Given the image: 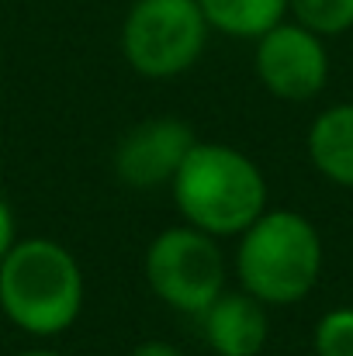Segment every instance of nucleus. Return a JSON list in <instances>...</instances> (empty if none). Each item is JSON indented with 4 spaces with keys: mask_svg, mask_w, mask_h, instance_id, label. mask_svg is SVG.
Returning a JSON list of instances; mask_svg holds the SVG:
<instances>
[{
    "mask_svg": "<svg viewBox=\"0 0 353 356\" xmlns=\"http://www.w3.org/2000/svg\"><path fill=\"white\" fill-rule=\"evenodd\" d=\"M0 312L28 336H63L84 312V270L56 238H17L0 259Z\"/></svg>",
    "mask_w": 353,
    "mask_h": 356,
    "instance_id": "obj_1",
    "label": "nucleus"
},
{
    "mask_svg": "<svg viewBox=\"0 0 353 356\" xmlns=\"http://www.w3.org/2000/svg\"><path fill=\"white\" fill-rule=\"evenodd\" d=\"M170 191L184 225L215 238H239L267 211V180L260 166L222 142H194Z\"/></svg>",
    "mask_w": 353,
    "mask_h": 356,
    "instance_id": "obj_2",
    "label": "nucleus"
},
{
    "mask_svg": "<svg viewBox=\"0 0 353 356\" xmlns=\"http://www.w3.org/2000/svg\"><path fill=\"white\" fill-rule=\"evenodd\" d=\"M322 238L315 225L288 208H267L235 245V277L263 305H298L319 280Z\"/></svg>",
    "mask_w": 353,
    "mask_h": 356,
    "instance_id": "obj_3",
    "label": "nucleus"
},
{
    "mask_svg": "<svg viewBox=\"0 0 353 356\" xmlns=\"http://www.w3.org/2000/svg\"><path fill=\"white\" fill-rule=\"evenodd\" d=\"M208 31L198 0H132L121 21V52L139 76L170 80L201 59Z\"/></svg>",
    "mask_w": 353,
    "mask_h": 356,
    "instance_id": "obj_4",
    "label": "nucleus"
},
{
    "mask_svg": "<svg viewBox=\"0 0 353 356\" xmlns=\"http://www.w3.org/2000/svg\"><path fill=\"white\" fill-rule=\"evenodd\" d=\"M219 242L194 225L163 229L146 249L149 291L180 315H201L226 291V252Z\"/></svg>",
    "mask_w": 353,
    "mask_h": 356,
    "instance_id": "obj_5",
    "label": "nucleus"
},
{
    "mask_svg": "<svg viewBox=\"0 0 353 356\" xmlns=\"http://www.w3.org/2000/svg\"><path fill=\"white\" fill-rule=\"evenodd\" d=\"M253 66L260 83L281 101H308L326 87L329 56L322 35L298 21H281L256 38Z\"/></svg>",
    "mask_w": 353,
    "mask_h": 356,
    "instance_id": "obj_6",
    "label": "nucleus"
},
{
    "mask_svg": "<svg viewBox=\"0 0 353 356\" xmlns=\"http://www.w3.org/2000/svg\"><path fill=\"white\" fill-rule=\"evenodd\" d=\"M194 128L180 118H149L125 131L115 149V173L135 191L173 184L180 163L194 145Z\"/></svg>",
    "mask_w": 353,
    "mask_h": 356,
    "instance_id": "obj_7",
    "label": "nucleus"
},
{
    "mask_svg": "<svg viewBox=\"0 0 353 356\" xmlns=\"http://www.w3.org/2000/svg\"><path fill=\"white\" fill-rule=\"evenodd\" d=\"M198 318L215 356H260L267 346V305L246 291H222Z\"/></svg>",
    "mask_w": 353,
    "mask_h": 356,
    "instance_id": "obj_8",
    "label": "nucleus"
},
{
    "mask_svg": "<svg viewBox=\"0 0 353 356\" xmlns=\"http://www.w3.org/2000/svg\"><path fill=\"white\" fill-rule=\"evenodd\" d=\"M308 156L322 177L353 187V104H336L312 121Z\"/></svg>",
    "mask_w": 353,
    "mask_h": 356,
    "instance_id": "obj_9",
    "label": "nucleus"
},
{
    "mask_svg": "<svg viewBox=\"0 0 353 356\" xmlns=\"http://www.w3.org/2000/svg\"><path fill=\"white\" fill-rule=\"evenodd\" d=\"M212 31L229 38H260L284 21L288 0H198Z\"/></svg>",
    "mask_w": 353,
    "mask_h": 356,
    "instance_id": "obj_10",
    "label": "nucleus"
},
{
    "mask_svg": "<svg viewBox=\"0 0 353 356\" xmlns=\"http://www.w3.org/2000/svg\"><path fill=\"white\" fill-rule=\"evenodd\" d=\"M288 10L315 35H343L353 28V0H288Z\"/></svg>",
    "mask_w": 353,
    "mask_h": 356,
    "instance_id": "obj_11",
    "label": "nucleus"
},
{
    "mask_svg": "<svg viewBox=\"0 0 353 356\" xmlns=\"http://www.w3.org/2000/svg\"><path fill=\"white\" fill-rule=\"evenodd\" d=\"M315 353L353 356V308H333L315 325Z\"/></svg>",
    "mask_w": 353,
    "mask_h": 356,
    "instance_id": "obj_12",
    "label": "nucleus"
},
{
    "mask_svg": "<svg viewBox=\"0 0 353 356\" xmlns=\"http://www.w3.org/2000/svg\"><path fill=\"white\" fill-rule=\"evenodd\" d=\"M17 242V225H14V211L10 204L0 197V259L7 256V249Z\"/></svg>",
    "mask_w": 353,
    "mask_h": 356,
    "instance_id": "obj_13",
    "label": "nucleus"
},
{
    "mask_svg": "<svg viewBox=\"0 0 353 356\" xmlns=\"http://www.w3.org/2000/svg\"><path fill=\"white\" fill-rule=\"evenodd\" d=\"M128 356H184L173 343H163V339H149V343H139Z\"/></svg>",
    "mask_w": 353,
    "mask_h": 356,
    "instance_id": "obj_14",
    "label": "nucleus"
},
{
    "mask_svg": "<svg viewBox=\"0 0 353 356\" xmlns=\"http://www.w3.org/2000/svg\"><path fill=\"white\" fill-rule=\"evenodd\" d=\"M21 356H63V353H52V350H28V353Z\"/></svg>",
    "mask_w": 353,
    "mask_h": 356,
    "instance_id": "obj_15",
    "label": "nucleus"
},
{
    "mask_svg": "<svg viewBox=\"0 0 353 356\" xmlns=\"http://www.w3.org/2000/svg\"><path fill=\"white\" fill-rule=\"evenodd\" d=\"M0 63H3V45H0Z\"/></svg>",
    "mask_w": 353,
    "mask_h": 356,
    "instance_id": "obj_16",
    "label": "nucleus"
}]
</instances>
